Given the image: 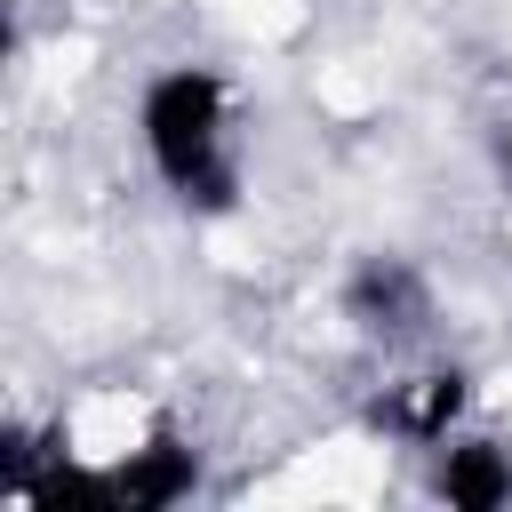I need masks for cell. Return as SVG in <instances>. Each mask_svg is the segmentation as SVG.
<instances>
[{"label": "cell", "mask_w": 512, "mask_h": 512, "mask_svg": "<svg viewBox=\"0 0 512 512\" xmlns=\"http://www.w3.org/2000/svg\"><path fill=\"white\" fill-rule=\"evenodd\" d=\"M136 152L152 168V184L216 224L240 208V184H248V160H240V88L232 72L200 64V56H176V64H152L144 88H136Z\"/></svg>", "instance_id": "1"}, {"label": "cell", "mask_w": 512, "mask_h": 512, "mask_svg": "<svg viewBox=\"0 0 512 512\" xmlns=\"http://www.w3.org/2000/svg\"><path fill=\"white\" fill-rule=\"evenodd\" d=\"M336 304H344V320H352V336H368V344H384V352H400V344H416V336H432V320H440V296H432V272H424L416 256H392V248H376V256H360V264L344 272V288H336Z\"/></svg>", "instance_id": "2"}, {"label": "cell", "mask_w": 512, "mask_h": 512, "mask_svg": "<svg viewBox=\"0 0 512 512\" xmlns=\"http://www.w3.org/2000/svg\"><path fill=\"white\" fill-rule=\"evenodd\" d=\"M424 496L448 512H504L512 504V432L456 424L448 440L424 448Z\"/></svg>", "instance_id": "3"}, {"label": "cell", "mask_w": 512, "mask_h": 512, "mask_svg": "<svg viewBox=\"0 0 512 512\" xmlns=\"http://www.w3.org/2000/svg\"><path fill=\"white\" fill-rule=\"evenodd\" d=\"M472 408H480V384H472V368H456V360H432V368H416V376H400V384L384 392L376 424H384L392 440H408V448H432V440H448L456 424H472Z\"/></svg>", "instance_id": "4"}, {"label": "cell", "mask_w": 512, "mask_h": 512, "mask_svg": "<svg viewBox=\"0 0 512 512\" xmlns=\"http://www.w3.org/2000/svg\"><path fill=\"white\" fill-rule=\"evenodd\" d=\"M496 168H504V184H512V128H504V144H496Z\"/></svg>", "instance_id": "5"}]
</instances>
